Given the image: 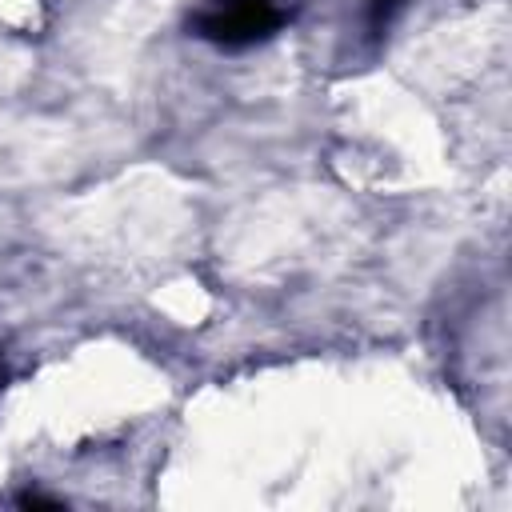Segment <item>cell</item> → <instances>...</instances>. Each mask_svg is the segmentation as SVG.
I'll use <instances>...</instances> for the list:
<instances>
[{
  "mask_svg": "<svg viewBox=\"0 0 512 512\" xmlns=\"http://www.w3.org/2000/svg\"><path fill=\"white\" fill-rule=\"evenodd\" d=\"M408 8V0H368V12H364V28H368V36H384L392 24H396V16Z\"/></svg>",
  "mask_w": 512,
  "mask_h": 512,
  "instance_id": "7a4b0ae2",
  "label": "cell"
},
{
  "mask_svg": "<svg viewBox=\"0 0 512 512\" xmlns=\"http://www.w3.org/2000/svg\"><path fill=\"white\" fill-rule=\"evenodd\" d=\"M288 12V0H208L192 16V32L220 48H248L268 40Z\"/></svg>",
  "mask_w": 512,
  "mask_h": 512,
  "instance_id": "6da1fadb",
  "label": "cell"
}]
</instances>
